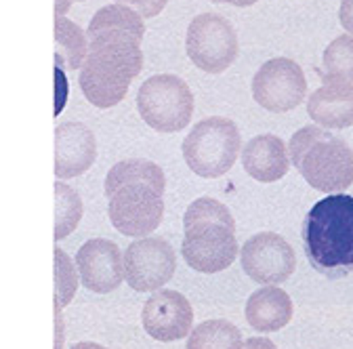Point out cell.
<instances>
[{
    "label": "cell",
    "instance_id": "28",
    "mask_svg": "<svg viewBox=\"0 0 353 349\" xmlns=\"http://www.w3.org/2000/svg\"><path fill=\"white\" fill-rule=\"evenodd\" d=\"M210 3H223V5H234V7H252L259 0H210Z\"/></svg>",
    "mask_w": 353,
    "mask_h": 349
},
{
    "label": "cell",
    "instance_id": "10",
    "mask_svg": "<svg viewBox=\"0 0 353 349\" xmlns=\"http://www.w3.org/2000/svg\"><path fill=\"white\" fill-rule=\"evenodd\" d=\"M240 263L244 274L265 286L286 282L296 268V255L290 242L276 232H261L240 248Z\"/></svg>",
    "mask_w": 353,
    "mask_h": 349
},
{
    "label": "cell",
    "instance_id": "27",
    "mask_svg": "<svg viewBox=\"0 0 353 349\" xmlns=\"http://www.w3.org/2000/svg\"><path fill=\"white\" fill-rule=\"evenodd\" d=\"M55 326H57L55 349H63V318H61V305L57 301H55Z\"/></svg>",
    "mask_w": 353,
    "mask_h": 349
},
{
    "label": "cell",
    "instance_id": "23",
    "mask_svg": "<svg viewBox=\"0 0 353 349\" xmlns=\"http://www.w3.org/2000/svg\"><path fill=\"white\" fill-rule=\"evenodd\" d=\"M116 3L135 9L143 19H152V17H156V15H160L164 11L168 0H116Z\"/></svg>",
    "mask_w": 353,
    "mask_h": 349
},
{
    "label": "cell",
    "instance_id": "30",
    "mask_svg": "<svg viewBox=\"0 0 353 349\" xmlns=\"http://www.w3.org/2000/svg\"><path fill=\"white\" fill-rule=\"evenodd\" d=\"M70 349H105V347H103V345H99V343H93V341H82V343L72 345Z\"/></svg>",
    "mask_w": 353,
    "mask_h": 349
},
{
    "label": "cell",
    "instance_id": "2",
    "mask_svg": "<svg viewBox=\"0 0 353 349\" xmlns=\"http://www.w3.org/2000/svg\"><path fill=\"white\" fill-rule=\"evenodd\" d=\"M164 170L145 158L114 164L105 177L108 215L122 236L148 238L164 215Z\"/></svg>",
    "mask_w": 353,
    "mask_h": 349
},
{
    "label": "cell",
    "instance_id": "26",
    "mask_svg": "<svg viewBox=\"0 0 353 349\" xmlns=\"http://www.w3.org/2000/svg\"><path fill=\"white\" fill-rule=\"evenodd\" d=\"M242 349H278V347H276V343H272L265 337H252V339L244 341Z\"/></svg>",
    "mask_w": 353,
    "mask_h": 349
},
{
    "label": "cell",
    "instance_id": "12",
    "mask_svg": "<svg viewBox=\"0 0 353 349\" xmlns=\"http://www.w3.org/2000/svg\"><path fill=\"white\" fill-rule=\"evenodd\" d=\"M76 268L84 288L97 295H108L122 284L124 255L120 252L116 242L93 238L78 248Z\"/></svg>",
    "mask_w": 353,
    "mask_h": 349
},
{
    "label": "cell",
    "instance_id": "11",
    "mask_svg": "<svg viewBox=\"0 0 353 349\" xmlns=\"http://www.w3.org/2000/svg\"><path fill=\"white\" fill-rule=\"evenodd\" d=\"M176 255L164 238H139L124 250V280L137 292H156L174 276Z\"/></svg>",
    "mask_w": 353,
    "mask_h": 349
},
{
    "label": "cell",
    "instance_id": "4",
    "mask_svg": "<svg viewBox=\"0 0 353 349\" xmlns=\"http://www.w3.org/2000/svg\"><path fill=\"white\" fill-rule=\"evenodd\" d=\"M183 259L200 274L225 272L240 252L236 221L230 208L214 198L194 200L183 217Z\"/></svg>",
    "mask_w": 353,
    "mask_h": 349
},
{
    "label": "cell",
    "instance_id": "3",
    "mask_svg": "<svg viewBox=\"0 0 353 349\" xmlns=\"http://www.w3.org/2000/svg\"><path fill=\"white\" fill-rule=\"evenodd\" d=\"M303 248L312 268L326 278H345L353 272V198L330 194L305 215Z\"/></svg>",
    "mask_w": 353,
    "mask_h": 349
},
{
    "label": "cell",
    "instance_id": "21",
    "mask_svg": "<svg viewBox=\"0 0 353 349\" xmlns=\"http://www.w3.org/2000/svg\"><path fill=\"white\" fill-rule=\"evenodd\" d=\"M82 200L74 188L63 181L55 183V240L68 238L82 219Z\"/></svg>",
    "mask_w": 353,
    "mask_h": 349
},
{
    "label": "cell",
    "instance_id": "8",
    "mask_svg": "<svg viewBox=\"0 0 353 349\" xmlns=\"http://www.w3.org/2000/svg\"><path fill=\"white\" fill-rule=\"evenodd\" d=\"M185 51L196 68L206 74H223L240 53L234 26L216 13H202L192 19Z\"/></svg>",
    "mask_w": 353,
    "mask_h": 349
},
{
    "label": "cell",
    "instance_id": "9",
    "mask_svg": "<svg viewBox=\"0 0 353 349\" xmlns=\"http://www.w3.org/2000/svg\"><path fill=\"white\" fill-rule=\"evenodd\" d=\"M307 95L303 68L288 57L265 61L252 78V97L268 112L284 114L301 106Z\"/></svg>",
    "mask_w": 353,
    "mask_h": 349
},
{
    "label": "cell",
    "instance_id": "7",
    "mask_svg": "<svg viewBox=\"0 0 353 349\" xmlns=\"http://www.w3.org/2000/svg\"><path fill=\"white\" fill-rule=\"evenodd\" d=\"M137 110L150 128L158 133H176L183 130L194 116V95L183 78L156 74L141 84Z\"/></svg>",
    "mask_w": 353,
    "mask_h": 349
},
{
    "label": "cell",
    "instance_id": "15",
    "mask_svg": "<svg viewBox=\"0 0 353 349\" xmlns=\"http://www.w3.org/2000/svg\"><path fill=\"white\" fill-rule=\"evenodd\" d=\"M290 164L288 146L276 135H256L242 148V166L254 181H280Z\"/></svg>",
    "mask_w": 353,
    "mask_h": 349
},
{
    "label": "cell",
    "instance_id": "20",
    "mask_svg": "<svg viewBox=\"0 0 353 349\" xmlns=\"http://www.w3.org/2000/svg\"><path fill=\"white\" fill-rule=\"evenodd\" d=\"M324 82H351L353 84V36H336L322 57Z\"/></svg>",
    "mask_w": 353,
    "mask_h": 349
},
{
    "label": "cell",
    "instance_id": "13",
    "mask_svg": "<svg viewBox=\"0 0 353 349\" xmlns=\"http://www.w3.org/2000/svg\"><path fill=\"white\" fill-rule=\"evenodd\" d=\"M141 322L145 332L156 341H179L194 330V310L181 292L156 290L143 305Z\"/></svg>",
    "mask_w": 353,
    "mask_h": 349
},
{
    "label": "cell",
    "instance_id": "17",
    "mask_svg": "<svg viewBox=\"0 0 353 349\" xmlns=\"http://www.w3.org/2000/svg\"><path fill=\"white\" fill-rule=\"evenodd\" d=\"M244 316L256 332H276L292 320V301L280 286H263L246 301Z\"/></svg>",
    "mask_w": 353,
    "mask_h": 349
},
{
    "label": "cell",
    "instance_id": "29",
    "mask_svg": "<svg viewBox=\"0 0 353 349\" xmlns=\"http://www.w3.org/2000/svg\"><path fill=\"white\" fill-rule=\"evenodd\" d=\"M70 0H55V13H57V17H63L68 11H70Z\"/></svg>",
    "mask_w": 353,
    "mask_h": 349
},
{
    "label": "cell",
    "instance_id": "14",
    "mask_svg": "<svg viewBox=\"0 0 353 349\" xmlns=\"http://www.w3.org/2000/svg\"><path fill=\"white\" fill-rule=\"evenodd\" d=\"M97 158L93 130L82 122H65L55 128V174L59 179L80 177Z\"/></svg>",
    "mask_w": 353,
    "mask_h": 349
},
{
    "label": "cell",
    "instance_id": "31",
    "mask_svg": "<svg viewBox=\"0 0 353 349\" xmlns=\"http://www.w3.org/2000/svg\"><path fill=\"white\" fill-rule=\"evenodd\" d=\"M70 3H80V0H70ZM82 3H84V0H82Z\"/></svg>",
    "mask_w": 353,
    "mask_h": 349
},
{
    "label": "cell",
    "instance_id": "5",
    "mask_svg": "<svg viewBox=\"0 0 353 349\" xmlns=\"http://www.w3.org/2000/svg\"><path fill=\"white\" fill-rule=\"evenodd\" d=\"M288 152L303 179L318 192L343 194L353 183V150L318 124L299 128Z\"/></svg>",
    "mask_w": 353,
    "mask_h": 349
},
{
    "label": "cell",
    "instance_id": "6",
    "mask_svg": "<svg viewBox=\"0 0 353 349\" xmlns=\"http://www.w3.org/2000/svg\"><path fill=\"white\" fill-rule=\"evenodd\" d=\"M242 150V137L234 120L210 116L200 120L183 139L185 164L204 179H216L230 172Z\"/></svg>",
    "mask_w": 353,
    "mask_h": 349
},
{
    "label": "cell",
    "instance_id": "22",
    "mask_svg": "<svg viewBox=\"0 0 353 349\" xmlns=\"http://www.w3.org/2000/svg\"><path fill=\"white\" fill-rule=\"evenodd\" d=\"M80 284V274L76 263L63 248H55V301L65 308L72 303Z\"/></svg>",
    "mask_w": 353,
    "mask_h": 349
},
{
    "label": "cell",
    "instance_id": "19",
    "mask_svg": "<svg viewBox=\"0 0 353 349\" xmlns=\"http://www.w3.org/2000/svg\"><path fill=\"white\" fill-rule=\"evenodd\" d=\"M242 332L230 320H206L198 324L185 349H242Z\"/></svg>",
    "mask_w": 353,
    "mask_h": 349
},
{
    "label": "cell",
    "instance_id": "16",
    "mask_svg": "<svg viewBox=\"0 0 353 349\" xmlns=\"http://www.w3.org/2000/svg\"><path fill=\"white\" fill-rule=\"evenodd\" d=\"M307 114L318 126L341 130L353 124V84L324 82L307 99Z\"/></svg>",
    "mask_w": 353,
    "mask_h": 349
},
{
    "label": "cell",
    "instance_id": "1",
    "mask_svg": "<svg viewBox=\"0 0 353 349\" xmlns=\"http://www.w3.org/2000/svg\"><path fill=\"white\" fill-rule=\"evenodd\" d=\"M86 36L88 55L78 84L88 103L99 110L114 108L143 68V17L126 5H108L93 15Z\"/></svg>",
    "mask_w": 353,
    "mask_h": 349
},
{
    "label": "cell",
    "instance_id": "24",
    "mask_svg": "<svg viewBox=\"0 0 353 349\" xmlns=\"http://www.w3.org/2000/svg\"><path fill=\"white\" fill-rule=\"evenodd\" d=\"M339 19H341V26L347 30V34L353 36V0H343L341 3Z\"/></svg>",
    "mask_w": 353,
    "mask_h": 349
},
{
    "label": "cell",
    "instance_id": "18",
    "mask_svg": "<svg viewBox=\"0 0 353 349\" xmlns=\"http://www.w3.org/2000/svg\"><path fill=\"white\" fill-rule=\"evenodd\" d=\"M88 55V36L68 17L55 19V61L59 70H80Z\"/></svg>",
    "mask_w": 353,
    "mask_h": 349
},
{
    "label": "cell",
    "instance_id": "25",
    "mask_svg": "<svg viewBox=\"0 0 353 349\" xmlns=\"http://www.w3.org/2000/svg\"><path fill=\"white\" fill-rule=\"evenodd\" d=\"M57 86H59L57 89V114H59L68 99V80L63 82V70H59V68H57Z\"/></svg>",
    "mask_w": 353,
    "mask_h": 349
}]
</instances>
